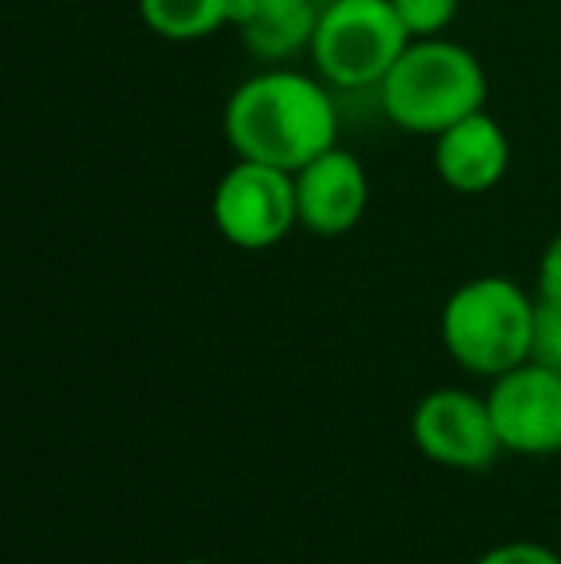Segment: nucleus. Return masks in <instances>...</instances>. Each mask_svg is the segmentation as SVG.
Returning a JSON list of instances; mask_svg holds the SVG:
<instances>
[{
    "mask_svg": "<svg viewBox=\"0 0 561 564\" xmlns=\"http://www.w3.org/2000/svg\"><path fill=\"white\" fill-rule=\"evenodd\" d=\"M224 134L235 158L296 173L338 147L335 89L304 69H258L227 97Z\"/></svg>",
    "mask_w": 561,
    "mask_h": 564,
    "instance_id": "nucleus-1",
    "label": "nucleus"
},
{
    "mask_svg": "<svg viewBox=\"0 0 561 564\" xmlns=\"http://www.w3.org/2000/svg\"><path fill=\"white\" fill-rule=\"evenodd\" d=\"M381 112L408 134L434 139L488 100V74L470 46L454 39H412L397 66L377 85Z\"/></svg>",
    "mask_w": 561,
    "mask_h": 564,
    "instance_id": "nucleus-2",
    "label": "nucleus"
},
{
    "mask_svg": "<svg viewBox=\"0 0 561 564\" xmlns=\"http://www.w3.org/2000/svg\"><path fill=\"white\" fill-rule=\"evenodd\" d=\"M539 296L511 276H473L446 296L439 338L462 372L496 380L531 361Z\"/></svg>",
    "mask_w": 561,
    "mask_h": 564,
    "instance_id": "nucleus-3",
    "label": "nucleus"
},
{
    "mask_svg": "<svg viewBox=\"0 0 561 564\" xmlns=\"http://www.w3.org/2000/svg\"><path fill=\"white\" fill-rule=\"evenodd\" d=\"M408 43L412 35L392 0H327L308 58L331 89H377Z\"/></svg>",
    "mask_w": 561,
    "mask_h": 564,
    "instance_id": "nucleus-4",
    "label": "nucleus"
},
{
    "mask_svg": "<svg viewBox=\"0 0 561 564\" xmlns=\"http://www.w3.org/2000/svg\"><path fill=\"white\" fill-rule=\"evenodd\" d=\"M212 224L235 250H273L300 227L296 177L289 170L239 158L212 193Z\"/></svg>",
    "mask_w": 561,
    "mask_h": 564,
    "instance_id": "nucleus-5",
    "label": "nucleus"
},
{
    "mask_svg": "<svg viewBox=\"0 0 561 564\" xmlns=\"http://www.w3.org/2000/svg\"><path fill=\"white\" fill-rule=\"evenodd\" d=\"M412 446L439 468L481 473L504 453L488 400L465 388H434L412 411Z\"/></svg>",
    "mask_w": 561,
    "mask_h": 564,
    "instance_id": "nucleus-6",
    "label": "nucleus"
},
{
    "mask_svg": "<svg viewBox=\"0 0 561 564\" xmlns=\"http://www.w3.org/2000/svg\"><path fill=\"white\" fill-rule=\"evenodd\" d=\"M488 411L504 453L554 457L561 453V372L542 361H524L488 380Z\"/></svg>",
    "mask_w": 561,
    "mask_h": 564,
    "instance_id": "nucleus-7",
    "label": "nucleus"
},
{
    "mask_svg": "<svg viewBox=\"0 0 561 564\" xmlns=\"http://www.w3.org/2000/svg\"><path fill=\"white\" fill-rule=\"evenodd\" d=\"M296 177V212L300 227L320 238L350 235L369 212V173L358 154L346 147H331Z\"/></svg>",
    "mask_w": 561,
    "mask_h": 564,
    "instance_id": "nucleus-8",
    "label": "nucleus"
},
{
    "mask_svg": "<svg viewBox=\"0 0 561 564\" xmlns=\"http://www.w3.org/2000/svg\"><path fill=\"white\" fill-rule=\"evenodd\" d=\"M434 173L439 181L457 196H485L508 177L511 165V142L500 119L488 116L485 108L442 134H434Z\"/></svg>",
    "mask_w": 561,
    "mask_h": 564,
    "instance_id": "nucleus-9",
    "label": "nucleus"
},
{
    "mask_svg": "<svg viewBox=\"0 0 561 564\" xmlns=\"http://www.w3.org/2000/svg\"><path fill=\"white\" fill-rule=\"evenodd\" d=\"M320 0H235V31L247 54L270 66L312 51Z\"/></svg>",
    "mask_w": 561,
    "mask_h": 564,
    "instance_id": "nucleus-10",
    "label": "nucleus"
},
{
    "mask_svg": "<svg viewBox=\"0 0 561 564\" xmlns=\"http://www.w3.org/2000/svg\"><path fill=\"white\" fill-rule=\"evenodd\" d=\"M139 20L165 43H204L235 28V0H136Z\"/></svg>",
    "mask_w": 561,
    "mask_h": 564,
    "instance_id": "nucleus-11",
    "label": "nucleus"
},
{
    "mask_svg": "<svg viewBox=\"0 0 561 564\" xmlns=\"http://www.w3.org/2000/svg\"><path fill=\"white\" fill-rule=\"evenodd\" d=\"M397 15L404 20L408 35L412 39H431L442 35L450 23L462 12V0H392Z\"/></svg>",
    "mask_w": 561,
    "mask_h": 564,
    "instance_id": "nucleus-12",
    "label": "nucleus"
},
{
    "mask_svg": "<svg viewBox=\"0 0 561 564\" xmlns=\"http://www.w3.org/2000/svg\"><path fill=\"white\" fill-rule=\"evenodd\" d=\"M531 361H542L561 372V304H554V300H539Z\"/></svg>",
    "mask_w": 561,
    "mask_h": 564,
    "instance_id": "nucleus-13",
    "label": "nucleus"
},
{
    "mask_svg": "<svg viewBox=\"0 0 561 564\" xmlns=\"http://www.w3.org/2000/svg\"><path fill=\"white\" fill-rule=\"evenodd\" d=\"M470 564H561V553L547 542H535V538H516V542L493 545Z\"/></svg>",
    "mask_w": 561,
    "mask_h": 564,
    "instance_id": "nucleus-14",
    "label": "nucleus"
},
{
    "mask_svg": "<svg viewBox=\"0 0 561 564\" xmlns=\"http://www.w3.org/2000/svg\"><path fill=\"white\" fill-rule=\"evenodd\" d=\"M535 289H539V300H554V304H561V230L547 242V250H542Z\"/></svg>",
    "mask_w": 561,
    "mask_h": 564,
    "instance_id": "nucleus-15",
    "label": "nucleus"
},
{
    "mask_svg": "<svg viewBox=\"0 0 561 564\" xmlns=\"http://www.w3.org/2000/svg\"><path fill=\"white\" fill-rule=\"evenodd\" d=\"M177 564H216V561H201V557H188V561H177Z\"/></svg>",
    "mask_w": 561,
    "mask_h": 564,
    "instance_id": "nucleus-16",
    "label": "nucleus"
}]
</instances>
